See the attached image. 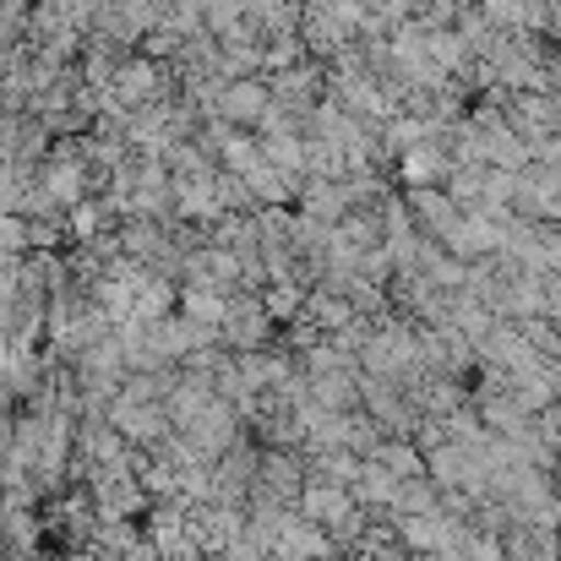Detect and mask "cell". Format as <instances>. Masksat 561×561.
I'll list each match as a JSON object with an SVG mask.
<instances>
[{
    "instance_id": "cell-1",
    "label": "cell",
    "mask_w": 561,
    "mask_h": 561,
    "mask_svg": "<svg viewBox=\"0 0 561 561\" xmlns=\"http://www.w3.org/2000/svg\"><path fill=\"white\" fill-rule=\"evenodd\" d=\"M267 110V93L256 88V82H245V88H229V99H224V115H234V121H256Z\"/></svg>"
}]
</instances>
